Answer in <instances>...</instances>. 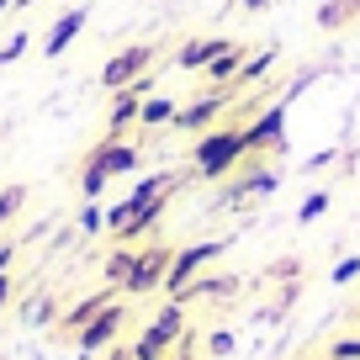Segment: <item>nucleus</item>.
I'll return each mask as SVG.
<instances>
[{"mask_svg": "<svg viewBox=\"0 0 360 360\" xmlns=\"http://www.w3.org/2000/svg\"><path fill=\"white\" fill-rule=\"evenodd\" d=\"M244 159H249V148H244V122L207 127V133L191 143V175H196V180H223L228 169H238Z\"/></svg>", "mask_w": 360, "mask_h": 360, "instance_id": "nucleus-1", "label": "nucleus"}, {"mask_svg": "<svg viewBox=\"0 0 360 360\" xmlns=\"http://www.w3.org/2000/svg\"><path fill=\"white\" fill-rule=\"evenodd\" d=\"M238 96H244L238 85H207L202 96H191V101L180 106L169 127H180V133H207V127H217V117H223Z\"/></svg>", "mask_w": 360, "mask_h": 360, "instance_id": "nucleus-2", "label": "nucleus"}, {"mask_svg": "<svg viewBox=\"0 0 360 360\" xmlns=\"http://www.w3.org/2000/svg\"><path fill=\"white\" fill-rule=\"evenodd\" d=\"M223 255H228V238H207V244L175 249V259H169V276H165V297H180L207 265H212V259H223Z\"/></svg>", "mask_w": 360, "mask_h": 360, "instance_id": "nucleus-3", "label": "nucleus"}, {"mask_svg": "<svg viewBox=\"0 0 360 360\" xmlns=\"http://www.w3.org/2000/svg\"><path fill=\"white\" fill-rule=\"evenodd\" d=\"M286 96L281 101H270L259 117H249L244 122V148L249 154H286Z\"/></svg>", "mask_w": 360, "mask_h": 360, "instance_id": "nucleus-4", "label": "nucleus"}, {"mask_svg": "<svg viewBox=\"0 0 360 360\" xmlns=\"http://www.w3.org/2000/svg\"><path fill=\"white\" fill-rule=\"evenodd\" d=\"M169 259H175V249H169V244H148V249H138V259H133V276H127L122 297H148V292H165Z\"/></svg>", "mask_w": 360, "mask_h": 360, "instance_id": "nucleus-5", "label": "nucleus"}, {"mask_svg": "<svg viewBox=\"0 0 360 360\" xmlns=\"http://www.w3.org/2000/svg\"><path fill=\"white\" fill-rule=\"evenodd\" d=\"M154 58H159V48H154V43H127L122 53H112V58L101 64V85H106V90L133 85L138 75H148V69H154Z\"/></svg>", "mask_w": 360, "mask_h": 360, "instance_id": "nucleus-6", "label": "nucleus"}, {"mask_svg": "<svg viewBox=\"0 0 360 360\" xmlns=\"http://www.w3.org/2000/svg\"><path fill=\"white\" fill-rule=\"evenodd\" d=\"M122 323H127V307H122V302L101 307V313H96V318L75 334V355H101V349H112L117 334H122Z\"/></svg>", "mask_w": 360, "mask_h": 360, "instance_id": "nucleus-7", "label": "nucleus"}, {"mask_svg": "<svg viewBox=\"0 0 360 360\" xmlns=\"http://www.w3.org/2000/svg\"><path fill=\"white\" fill-rule=\"evenodd\" d=\"M138 165H143V148H138V143H122V138H101V143L85 154V165H79V169H101L106 180H117V175H133Z\"/></svg>", "mask_w": 360, "mask_h": 360, "instance_id": "nucleus-8", "label": "nucleus"}, {"mask_svg": "<svg viewBox=\"0 0 360 360\" xmlns=\"http://www.w3.org/2000/svg\"><path fill=\"white\" fill-rule=\"evenodd\" d=\"M228 48H233V37H191V43H180L175 69H186V75H202V69L212 64L217 53H228Z\"/></svg>", "mask_w": 360, "mask_h": 360, "instance_id": "nucleus-9", "label": "nucleus"}, {"mask_svg": "<svg viewBox=\"0 0 360 360\" xmlns=\"http://www.w3.org/2000/svg\"><path fill=\"white\" fill-rule=\"evenodd\" d=\"M85 22H90V11H85V6H69V11L58 16L53 27H48V37H43V58H58V53H64V48L75 43L79 32H85Z\"/></svg>", "mask_w": 360, "mask_h": 360, "instance_id": "nucleus-10", "label": "nucleus"}, {"mask_svg": "<svg viewBox=\"0 0 360 360\" xmlns=\"http://www.w3.org/2000/svg\"><path fill=\"white\" fill-rule=\"evenodd\" d=\"M117 302V286H101V292H90V297H79L75 307H69L64 318H58V328H64V334H79V328L90 323V318L101 313V307H112Z\"/></svg>", "mask_w": 360, "mask_h": 360, "instance_id": "nucleus-11", "label": "nucleus"}, {"mask_svg": "<svg viewBox=\"0 0 360 360\" xmlns=\"http://www.w3.org/2000/svg\"><path fill=\"white\" fill-rule=\"evenodd\" d=\"M165 207H169V191H165V196H154V202H143V207L133 212V223H127V228H117L112 238H117V244H133V238L154 233V228L165 223Z\"/></svg>", "mask_w": 360, "mask_h": 360, "instance_id": "nucleus-12", "label": "nucleus"}, {"mask_svg": "<svg viewBox=\"0 0 360 360\" xmlns=\"http://www.w3.org/2000/svg\"><path fill=\"white\" fill-rule=\"evenodd\" d=\"M233 292H238V276H207L202 270V276L180 292V302L191 307V302H212V297H233Z\"/></svg>", "mask_w": 360, "mask_h": 360, "instance_id": "nucleus-13", "label": "nucleus"}, {"mask_svg": "<svg viewBox=\"0 0 360 360\" xmlns=\"http://www.w3.org/2000/svg\"><path fill=\"white\" fill-rule=\"evenodd\" d=\"M276 58H281V48H276V43H265L259 53H249V58H244V69H238V79H233V85H238V90L265 85V75L276 69Z\"/></svg>", "mask_w": 360, "mask_h": 360, "instance_id": "nucleus-14", "label": "nucleus"}, {"mask_svg": "<svg viewBox=\"0 0 360 360\" xmlns=\"http://www.w3.org/2000/svg\"><path fill=\"white\" fill-rule=\"evenodd\" d=\"M238 69H244V48L233 43L228 53H217L212 64L202 69V79H207V85H233V79H238Z\"/></svg>", "mask_w": 360, "mask_h": 360, "instance_id": "nucleus-15", "label": "nucleus"}, {"mask_svg": "<svg viewBox=\"0 0 360 360\" xmlns=\"http://www.w3.org/2000/svg\"><path fill=\"white\" fill-rule=\"evenodd\" d=\"M349 22H360V0H323V6H318V27H323V32H339V27H349Z\"/></svg>", "mask_w": 360, "mask_h": 360, "instance_id": "nucleus-16", "label": "nucleus"}, {"mask_svg": "<svg viewBox=\"0 0 360 360\" xmlns=\"http://www.w3.org/2000/svg\"><path fill=\"white\" fill-rule=\"evenodd\" d=\"M133 259H138V249H133V244H117L112 255H106V265H101L106 286H117V292H122V286H127V276H133Z\"/></svg>", "mask_w": 360, "mask_h": 360, "instance_id": "nucleus-17", "label": "nucleus"}, {"mask_svg": "<svg viewBox=\"0 0 360 360\" xmlns=\"http://www.w3.org/2000/svg\"><path fill=\"white\" fill-rule=\"evenodd\" d=\"M175 112H180L175 96H148L143 112H138V122H143V127H169V122H175Z\"/></svg>", "mask_w": 360, "mask_h": 360, "instance_id": "nucleus-18", "label": "nucleus"}, {"mask_svg": "<svg viewBox=\"0 0 360 360\" xmlns=\"http://www.w3.org/2000/svg\"><path fill=\"white\" fill-rule=\"evenodd\" d=\"M27 207V186L22 180H11V186H0V228L16 223V212Z\"/></svg>", "mask_w": 360, "mask_h": 360, "instance_id": "nucleus-19", "label": "nucleus"}, {"mask_svg": "<svg viewBox=\"0 0 360 360\" xmlns=\"http://www.w3.org/2000/svg\"><path fill=\"white\" fill-rule=\"evenodd\" d=\"M75 228H79V233H85V238L106 233V212H101V207H96V202H85V207H79V217H75Z\"/></svg>", "mask_w": 360, "mask_h": 360, "instance_id": "nucleus-20", "label": "nucleus"}, {"mask_svg": "<svg viewBox=\"0 0 360 360\" xmlns=\"http://www.w3.org/2000/svg\"><path fill=\"white\" fill-rule=\"evenodd\" d=\"M328 202H334L328 191H307V196H302V207H297V223H318V217L328 212Z\"/></svg>", "mask_w": 360, "mask_h": 360, "instance_id": "nucleus-21", "label": "nucleus"}, {"mask_svg": "<svg viewBox=\"0 0 360 360\" xmlns=\"http://www.w3.org/2000/svg\"><path fill=\"white\" fill-rule=\"evenodd\" d=\"M27 43H32V32H11V37H6V43H0V69L16 64V58L27 53Z\"/></svg>", "mask_w": 360, "mask_h": 360, "instance_id": "nucleus-22", "label": "nucleus"}, {"mask_svg": "<svg viewBox=\"0 0 360 360\" xmlns=\"http://www.w3.org/2000/svg\"><path fill=\"white\" fill-rule=\"evenodd\" d=\"M328 281H334V286H349V281H360V255H345L334 270H328Z\"/></svg>", "mask_w": 360, "mask_h": 360, "instance_id": "nucleus-23", "label": "nucleus"}, {"mask_svg": "<svg viewBox=\"0 0 360 360\" xmlns=\"http://www.w3.org/2000/svg\"><path fill=\"white\" fill-rule=\"evenodd\" d=\"M22 318H27L32 328H48V323H53V302H48V297H37V302L22 307Z\"/></svg>", "mask_w": 360, "mask_h": 360, "instance_id": "nucleus-24", "label": "nucleus"}, {"mask_svg": "<svg viewBox=\"0 0 360 360\" xmlns=\"http://www.w3.org/2000/svg\"><path fill=\"white\" fill-rule=\"evenodd\" d=\"M207 355H212V360H228V355H233V334H228V328L207 334Z\"/></svg>", "mask_w": 360, "mask_h": 360, "instance_id": "nucleus-25", "label": "nucleus"}, {"mask_svg": "<svg viewBox=\"0 0 360 360\" xmlns=\"http://www.w3.org/2000/svg\"><path fill=\"white\" fill-rule=\"evenodd\" d=\"M328 360H360V334L334 339V345H328Z\"/></svg>", "mask_w": 360, "mask_h": 360, "instance_id": "nucleus-26", "label": "nucleus"}, {"mask_svg": "<svg viewBox=\"0 0 360 360\" xmlns=\"http://www.w3.org/2000/svg\"><path fill=\"white\" fill-rule=\"evenodd\" d=\"M11 297H16V281H11V270H6V276H0V313L11 307Z\"/></svg>", "mask_w": 360, "mask_h": 360, "instance_id": "nucleus-27", "label": "nucleus"}, {"mask_svg": "<svg viewBox=\"0 0 360 360\" xmlns=\"http://www.w3.org/2000/svg\"><path fill=\"white\" fill-rule=\"evenodd\" d=\"M328 165H334V148H323V154L307 159V169H313V175H318V169H328Z\"/></svg>", "mask_w": 360, "mask_h": 360, "instance_id": "nucleus-28", "label": "nucleus"}, {"mask_svg": "<svg viewBox=\"0 0 360 360\" xmlns=\"http://www.w3.org/2000/svg\"><path fill=\"white\" fill-rule=\"evenodd\" d=\"M11 259H16V244H0V276L11 270Z\"/></svg>", "mask_w": 360, "mask_h": 360, "instance_id": "nucleus-29", "label": "nucleus"}, {"mask_svg": "<svg viewBox=\"0 0 360 360\" xmlns=\"http://www.w3.org/2000/svg\"><path fill=\"white\" fill-rule=\"evenodd\" d=\"M106 360H133V345H112V349H106Z\"/></svg>", "mask_w": 360, "mask_h": 360, "instance_id": "nucleus-30", "label": "nucleus"}, {"mask_svg": "<svg viewBox=\"0 0 360 360\" xmlns=\"http://www.w3.org/2000/svg\"><path fill=\"white\" fill-rule=\"evenodd\" d=\"M233 6H244V11H265L270 0H233Z\"/></svg>", "mask_w": 360, "mask_h": 360, "instance_id": "nucleus-31", "label": "nucleus"}, {"mask_svg": "<svg viewBox=\"0 0 360 360\" xmlns=\"http://www.w3.org/2000/svg\"><path fill=\"white\" fill-rule=\"evenodd\" d=\"M32 6H37V0H16V6H11V11H32Z\"/></svg>", "mask_w": 360, "mask_h": 360, "instance_id": "nucleus-32", "label": "nucleus"}, {"mask_svg": "<svg viewBox=\"0 0 360 360\" xmlns=\"http://www.w3.org/2000/svg\"><path fill=\"white\" fill-rule=\"evenodd\" d=\"M11 6H16V0H0V11H11Z\"/></svg>", "mask_w": 360, "mask_h": 360, "instance_id": "nucleus-33", "label": "nucleus"}, {"mask_svg": "<svg viewBox=\"0 0 360 360\" xmlns=\"http://www.w3.org/2000/svg\"><path fill=\"white\" fill-rule=\"evenodd\" d=\"M323 360H328V355H323Z\"/></svg>", "mask_w": 360, "mask_h": 360, "instance_id": "nucleus-34", "label": "nucleus"}]
</instances>
